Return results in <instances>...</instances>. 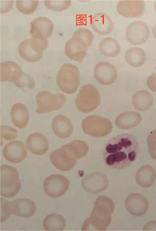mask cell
<instances>
[{
	"label": "cell",
	"instance_id": "6da1fadb",
	"mask_svg": "<svg viewBox=\"0 0 156 231\" xmlns=\"http://www.w3.org/2000/svg\"><path fill=\"white\" fill-rule=\"evenodd\" d=\"M139 148L135 136L129 133L119 134L106 143L103 153L104 163L110 168L125 169L135 160Z\"/></svg>",
	"mask_w": 156,
	"mask_h": 231
},
{
	"label": "cell",
	"instance_id": "7a4b0ae2",
	"mask_svg": "<svg viewBox=\"0 0 156 231\" xmlns=\"http://www.w3.org/2000/svg\"><path fill=\"white\" fill-rule=\"evenodd\" d=\"M115 204L110 198L100 196L96 200L90 216L84 222L81 230L105 231L111 222Z\"/></svg>",
	"mask_w": 156,
	"mask_h": 231
},
{
	"label": "cell",
	"instance_id": "3957f363",
	"mask_svg": "<svg viewBox=\"0 0 156 231\" xmlns=\"http://www.w3.org/2000/svg\"><path fill=\"white\" fill-rule=\"evenodd\" d=\"M1 82H12L19 88H33L34 81L29 75L23 71L16 63L8 61L1 62L0 67Z\"/></svg>",
	"mask_w": 156,
	"mask_h": 231
},
{
	"label": "cell",
	"instance_id": "277c9868",
	"mask_svg": "<svg viewBox=\"0 0 156 231\" xmlns=\"http://www.w3.org/2000/svg\"><path fill=\"white\" fill-rule=\"evenodd\" d=\"M21 183L15 167L4 165L0 167V194L7 198L16 195L20 190Z\"/></svg>",
	"mask_w": 156,
	"mask_h": 231
},
{
	"label": "cell",
	"instance_id": "5b68a950",
	"mask_svg": "<svg viewBox=\"0 0 156 231\" xmlns=\"http://www.w3.org/2000/svg\"><path fill=\"white\" fill-rule=\"evenodd\" d=\"M57 86L63 92L73 94L77 90L80 82V72L74 65L65 64L59 69L56 78Z\"/></svg>",
	"mask_w": 156,
	"mask_h": 231
},
{
	"label": "cell",
	"instance_id": "8992f818",
	"mask_svg": "<svg viewBox=\"0 0 156 231\" xmlns=\"http://www.w3.org/2000/svg\"><path fill=\"white\" fill-rule=\"evenodd\" d=\"M50 161L57 169L62 171H68L72 169L78 159L77 153L70 143L62 146L51 154Z\"/></svg>",
	"mask_w": 156,
	"mask_h": 231
},
{
	"label": "cell",
	"instance_id": "52a82bcc",
	"mask_svg": "<svg viewBox=\"0 0 156 231\" xmlns=\"http://www.w3.org/2000/svg\"><path fill=\"white\" fill-rule=\"evenodd\" d=\"M101 97L97 89L91 84H86L80 88L75 102L78 109L85 113L92 112L99 106Z\"/></svg>",
	"mask_w": 156,
	"mask_h": 231
},
{
	"label": "cell",
	"instance_id": "ba28073f",
	"mask_svg": "<svg viewBox=\"0 0 156 231\" xmlns=\"http://www.w3.org/2000/svg\"><path fill=\"white\" fill-rule=\"evenodd\" d=\"M82 128L84 133L96 137L105 136L112 131V126L108 119L96 115H90L83 119Z\"/></svg>",
	"mask_w": 156,
	"mask_h": 231
},
{
	"label": "cell",
	"instance_id": "9c48e42d",
	"mask_svg": "<svg viewBox=\"0 0 156 231\" xmlns=\"http://www.w3.org/2000/svg\"><path fill=\"white\" fill-rule=\"evenodd\" d=\"M47 39L31 38L22 41L19 45L18 51L21 57L29 62H36L41 58L43 52L48 46Z\"/></svg>",
	"mask_w": 156,
	"mask_h": 231
},
{
	"label": "cell",
	"instance_id": "30bf717a",
	"mask_svg": "<svg viewBox=\"0 0 156 231\" xmlns=\"http://www.w3.org/2000/svg\"><path fill=\"white\" fill-rule=\"evenodd\" d=\"M37 107L36 113L39 114L48 113L62 107L66 98L61 94H53L47 91L38 93L36 97Z\"/></svg>",
	"mask_w": 156,
	"mask_h": 231
},
{
	"label": "cell",
	"instance_id": "8fae6325",
	"mask_svg": "<svg viewBox=\"0 0 156 231\" xmlns=\"http://www.w3.org/2000/svg\"><path fill=\"white\" fill-rule=\"evenodd\" d=\"M69 184V180L66 177L59 174H53L45 178L43 188L48 196L56 198L61 196L67 191Z\"/></svg>",
	"mask_w": 156,
	"mask_h": 231
},
{
	"label": "cell",
	"instance_id": "7c38bea8",
	"mask_svg": "<svg viewBox=\"0 0 156 231\" xmlns=\"http://www.w3.org/2000/svg\"><path fill=\"white\" fill-rule=\"evenodd\" d=\"M148 26L144 22L137 21L130 24L127 28L126 38L131 44L135 45L144 43L149 37Z\"/></svg>",
	"mask_w": 156,
	"mask_h": 231
},
{
	"label": "cell",
	"instance_id": "4fadbf2b",
	"mask_svg": "<svg viewBox=\"0 0 156 231\" xmlns=\"http://www.w3.org/2000/svg\"><path fill=\"white\" fill-rule=\"evenodd\" d=\"M53 22L45 17H39L30 24V33L33 38L46 40L51 36L54 29Z\"/></svg>",
	"mask_w": 156,
	"mask_h": 231
},
{
	"label": "cell",
	"instance_id": "5bb4252c",
	"mask_svg": "<svg viewBox=\"0 0 156 231\" xmlns=\"http://www.w3.org/2000/svg\"><path fill=\"white\" fill-rule=\"evenodd\" d=\"M94 73L96 80L104 85L113 83L118 76L115 67L110 63L106 61L98 63L95 67Z\"/></svg>",
	"mask_w": 156,
	"mask_h": 231
},
{
	"label": "cell",
	"instance_id": "9a60e30c",
	"mask_svg": "<svg viewBox=\"0 0 156 231\" xmlns=\"http://www.w3.org/2000/svg\"><path fill=\"white\" fill-rule=\"evenodd\" d=\"M83 188L87 192L96 194L106 189L108 181L106 176L100 172H95L86 176L82 180Z\"/></svg>",
	"mask_w": 156,
	"mask_h": 231
},
{
	"label": "cell",
	"instance_id": "2e32d148",
	"mask_svg": "<svg viewBox=\"0 0 156 231\" xmlns=\"http://www.w3.org/2000/svg\"><path fill=\"white\" fill-rule=\"evenodd\" d=\"M27 152L26 147L23 142L14 140L5 145L3 154L6 160L14 163H19L26 158Z\"/></svg>",
	"mask_w": 156,
	"mask_h": 231
},
{
	"label": "cell",
	"instance_id": "e0dca14e",
	"mask_svg": "<svg viewBox=\"0 0 156 231\" xmlns=\"http://www.w3.org/2000/svg\"><path fill=\"white\" fill-rule=\"evenodd\" d=\"M125 204L128 211L136 216H141L145 214L149 207L147 199L143 195L138 193L129 194L126 198Z\"/></svg>",
	"mask_w": 156,
	"mask_h": 231
},
{
	"label": "cell",
	"instance_id": "ac0fdd59",
	"mask_svg": "<svg viewBox=\"0 0 156 231\" xmlns=\"http://www.w3.org/2000/svg\"><path fill=\"white\" fill-rule=\"evenodd\" d=\"M145 3L143 0H122L118 3L116 8L118 13L126 17H138L143 14Z\"/></svg>",
	"mask_w": 156,
	"mask_h": 231
},
{
	"label": "cell",
	"instance_id": "d6986e66",
	"mask_svg": "<svg viewBox=\"0 0 156 231\" xmlns=\"http://www.w3.org/2000/svg\"><path fill=\"white\" fill-rule=\"evenodd\" d=\"M12 214L17 216L28 218L33 216L36 211V205L33 200L26 198L11 201Z\"/></svg>",
	"mask_w": 156,
	"mask_h": 231
},
{
	"label": "cell",
	"instance_id": "ffe728a7",
	"mask_svg": "<svg viewBox=\"0 0 156 231\" xmlns=\"http://www.w3.org/2000/svg\"><path fill=\"white\" fill-rule=\"evenodd\" d=\"M28 149L33 153L43 155L48 149L49 145L46 137L43 134L34 132L29 135L26 140Z\"/></svg>",
	"mask_w": 156,
	"mask_h": 231
},
{
	"label": "cell",
	"instance_id": "44dd1931",
	"mask_svg": "<svg viewBox=\"0 0 156 231\" xmlns=\"http://www.w3.org/2000/svg\"><path fill=\"white\" fill-rule=\"evenodd\" d=\"M88 47L82 42L72 38L66 43L65 52L69 58L81 62L87 55Z\"/></svg>",
	"mask_w": 156,
	"mask_h": 231
},
{
	"label": "cell",
	"instance_id": "7402d4cb",
	"mask_svg": "<svg viewBox=\"0 0 156 231\" xmlns=\"http://www.w3.org/2000/svg\"><path fill=\"white\" fill-rule=\"evenodd\" d=\"M90 24L95 32L102 35L111 33L113 27L110 17L103 13H98L92 15L90 18Z\"/></svg>",
	"mask_w": 156,
	"mask_h": 231
},
{
	"label": "cell",
	"instance_id": "603a6c76",
	"mask_svg": "<svg viewBox=\"0 0 156 231\" xmlns=\"http://www.w3.org/2000/svg\"><path fill=\"white\" fill-rule=\"evenodd\" d=\"M52 127L55 134L61 138L69 137L73 131L70 120L67 117L62 115H57L53 118Z\"/></svg>",
	"mask_w": 156,
	"mask_h": 231
},
{
	"label": "cell",
	"instance_id": "cb8c5ba5",
	"mask_svg": "<svg viewBox=\"0 0 156 231\" xmlns=\"http://www.w3.org/2000/svg\"><path fill=\"white\" fill-rule=\"evenodd\" d=\"M11 117L14 125L19 129H23L27 126L29 122V112L24 105L16 103L11 108Z\"/></svg>",
	"mask_w": 156,
	"mask_h": 231
},
{
	"label": "cell",
	"instance_id": "d4e9b609",
	"mask_svg": "<svg viewBox=\"0 0 156 231\" xmlns=\"http://www.w3.org/2000/svg\"><path fill=\"white\" fill-rule=\"evenodd\" d=\"M141 120V117L139 113L127 111L119 114L115 119V123L118 128L128 129L137 126Z\"/></svg>",
	"mask_w": 156,
	"mask_h": 231
},
{
	"label": "cell",
	"instance_id": "484cf974",
	"mask_svg": "<svg viewBox=\"0 0 156 231\" xmlns=\"http://www.w3.org/2000/svg\"><path fill=\"white\" fill-rule=\"evenodd\" d=\"M156 178V173L155 169L150 165L141 166L136 173V182L140 186L144 188L151 186L154 184Z\"/></svg>",
	"mask_w": 156,
	"mask_h": 231
},
{
	"label": "cell",
	"instance_id": "4316f807",
	"mask_svg": "<svg viewBox=\"0 0 156 231\" xmlns=\"http://www.w3.org/2000/svg\"><path fill=\"white\" fill-rule=\"evenodd\" d=\"M132 103L135 109L141 111H145L153 106V98L147 91L141 90L136 92L133 95Z\"/></svg>",
	"mask_w": 156,
	"mask_h": 231
},
{
	"label": "cell",
	"instance_id": "83f0119b",
	"mask_svg": "<svg viewBox=\"0 0 156 231\" xmlns=\"http://www.w3.org/2000/svg\"><path fill=\"white\" fill-rule=\"evenodd\" d=\"M43 225L46 231H62L65 228L66 221L62 215L53 213L45 218Z\"/></svg>",
	"mask_w": 156,
	"mask_h": 231
},
{
	"label": "cell",
	"instance_id": "f1b7e54d",
	"mask_svg": "<svg viewBox=\"0 0 156 231\" xmlns=\"http://www.w3.org/2000/svg\"><path fill=\"white\" fill-rule=\"evenodd\" d=\"M99 49L101 54L108 57L116 56L120 52V46L118 42L112 38L103 39L100 43Z\"/></svg>",
	"mask_w": 156,
	"mask_h": 231
},
{
	"label": "cell",
	"instance_id": "f546056e",
	"mask_svg": "<svg viewBox=\"0 0 156 231\" xmlns=\"http://www.w3.org/2000/svg\"><path fill=\"white\" fill-rule=\"evenodd\" d=\"M125 58L129 65L135 67L142 66L146 59L145 52L139 47H133L128 50L125 53Z\"/></svg>",
	"mask_w": 156,
	"mask_h": 231
},
{
	"label": "cell",
	"instance_id": "4dcf8cb0",
	"mask_svg": "<svg viewBox=\"0 0 156 231\" xmlns=\"http://www.w3.org/2000/svg\"><path fill=\"white\" fill-rule=\"evenodd\" d=\"M72 38L79 40L88 47L92 43L94 36L88 29L82 28L74 32Z\"/></svg>",
	"mask_w": 156,
	"mask_h": 231
},
{
	"label": "cell",
	"instance_id": "1f68e13d",
	"mask_svg": "<svg viewBox=\"0 0 156 231\" xmlns=\"http://www.w3.org/2000/svg\"><path fill=\"white\" fill-rule=\"evenodd\" d=\"M38 0H17L16 5L18 10L25 14L33 13L37 9Z\"/></svg>",
	"mask_w": 156,
	"mask_h": 231
},
{
	"label": "cell",
	"instance_id": "d6a6232c",
	"mask_svg": "<svg viewBox=\"0 0 156 231\" xmlns=\"http://www.w3.org/2000/svg\"><path fill=\"white\" fill-rule=\"evenodd\" d=\"M44 5L48 9L55 11H62L68 9L71 4L70 0H45Z\"/></svg>",
	"mask_w": 156,
	"mask_h": 231
},
{
	"label": "cell",
	"instance_id": "836d02e7",
	"mask_svg": "<svg viewBox=\"0 0 156 231\" xmlns=\"http://www.w3.org/2000/svg\"><path fill=\"white\" fill-rule=\"evenodd\" d=\"M1 222L6 220L12 214L11 201H9L3 198L0 199Z\"/></svg>",
	"mask_w": 156,
	"mask_h": 231
},
{
	"label": "cell",
	"instance_id": "e575fe53",
	"mask_svg": "<svg viewBox=\"0 0 156 231\" xmlns=\"http://www.w3.org/2000/svg\"><path fill=\"white\" fill-rule=\"evenodd\" d=\"M147 143L149 154L156 160V129L151 131L148 135Z\"/></svg>",
	"mask_w": 156,
	"mask_h": 231
},
{
	"label": "cell",
	"instance_id": "d590c367",
	"mask_svg": "<svg viewBox=\"0 0 156 231\" xmlns=\"http://www.w3.org/2000/svg\"><path fill=\"white\" fill-rule=\"evenodd\" d=\"M1 140H9L14 139L17 137V131L15 129L7 126L2 125L0 127Z\"/></svg>",
	"mask_w": 156,
	"mask_h": 231
},
{
	"label": "cell",
	"instance_id": "8d00e7d4",
	"mask_svg": "<svg viewBox=\"0 0 156 231\" xmlns=\"http://www.w3.org/2000/svg\"><path fill=\"white\" fill-rule=\"evenodd\" d=\"M147 84L150 90L156 92V73L150 75L147 78Z\"/></svg>",
	"mask_w": 156,
	"mask_h": 231
},
{
	"label": "cell",
	"instance_id": "74e56055",
	"mask_svg": "<svg viewBox=\"0 0 156 231\" xmlns=\"http://www.w3.org/2000/svg\"><path fill=\"white\" fill-rule=\"evenodd\" d=\"M143 230H156V220L148 222L144 226Z\"/></svg>",
	"mask_w": 156,
	"mask_h": 231
},
{
	"label": "cell",
	"instance_id": "f35d334b",
	"mask_svg": "<svg viewBox=\"0 0 156 231\" xmlns=\"http://www.w3.org/2000/svg\"><path fill=\"white\" fill-rule=\"evenodd\" d=\"M152 30L154 35L156 38V24L153 28Z\"/></svg>",
	"mask_w": 156,
	"mask_h": 231
},
{
	"label": "cell",
	"instance_id": "ab89813d",
	"mask_svg": "<svg viewBox=\"0 0 156 231\" xmlns=\"http://www.w3.org/2000/svg\"><path fill=\"white\" fill-rule=\"evenodd\" d=\"M154 9L156 12V2H155L154 4Z\"/></svg>",
	"mask_w": 156,
	"mask_h": 231
}]
</instances>
